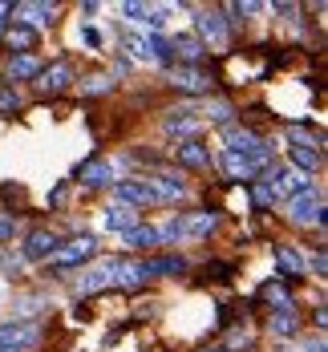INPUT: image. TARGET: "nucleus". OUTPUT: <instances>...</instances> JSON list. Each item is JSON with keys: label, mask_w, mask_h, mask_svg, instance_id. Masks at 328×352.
Returning <instances> with one entry per match:
<instances>
[{"label": "nucleus", "mask_w": 328, "mask_h": 352, "mask_svg": "<svg viewBox=\"0 0 328 352\" xmlns=\"http://www.w3.org/2000/svg\"><path fill=\"white\" fill-rule=\"evenodd\" d=\"M227 154H243V158H259L272 162V146L259 138L248 126H227Z\"/></svg>", "instance_id": "obj_1"}, {"label": "nucleus", "mask_w": 328, "mask_h": 352, "mask_svg": "<svg viewBox=\"0 0 328 352\" xmlns=\"http://www.w3.org/2000/svg\"><path fill=\"white\" fill-rule=\"evenodd\" d=\"M195 29H199V45L203 49H227V16L219 8H203L195 16Z\"/></svg>", "instance_id": "obj_2"}, {"label": "nucleus", "mask_w": 328, "mask_h": 352, "mask_svg": "<svg viewBox=\"0 0 328 352\" xmlns=\"http://www.w3.org/2000/svg\"><path fill=\"white\" fill-rule=\"evenodd\" d=\"M118 263H122V259H102V263L85 267V272L77 276V292H81V296H94V292H102V287H113V283H118Z\"/></svg>", "instance_id": "obj_3"}, {"label": "nucleus", "mask_w": 328, "mask_h": 352, "mask_svg": "<svg viewBox=\"0 0 328 352\" xmlns=\"http://www.w3.org/2000/svg\"><path fill=\"white\" fill-rule=\"evenodd\" d=\"M41 340V324H29V320H12V324H0V349H33Z\"/></svg>", "instance_id": "obj_4"}, {"label": "nucleus", "mask_w": 328, "mask_h": 352, "mask_svg": "<svg viewBox=\"0 0 328 352\" xmlns=\"http://www.w3.org/2000/svg\"><path fill=\"white\" fill-rule=\"evenodd\" d=\"M292 223L300 227H325V199L316 190H304L292 199Z\"/></svg>", "instance_id": "obj_5"}, {"label": "nucleus", "mask_w": 328, "mask_h": 352, "mask_svg": "<svg viewBox=\"0 0 328 352\" xmlns=\"http://www.w3.org/2000/svg\"><path fill=\"white\" fill-rule=\"evenodd\" d=\"M94 251H98L94 235H81V239H73V243H61V247H57V255L49 259V267H53V272H69V267H77L81 259H89Z\"/></svg>", "instance_id": "obj_6"}, {"label": "nucleus", "mask_w": 328, "mask_h": 352, "mask_svg": "<svg viewBox=\"0 0 328 352\" xmlns=\"http://www.w3.org/2000/svg\"><path fill=\"white\" fill-rule=\"evenodd\" d=\"M171 85L175 89H186V94H207L215 85V77H211L207 65H179V69L171 73Z\"/></svg>", "instance_id": "obj_7"}, {"label": "nucleus", "mask_w": 328, "mask_h": 352, "mask_svg": "<svg viewBox=\"0 0 328 352\" xmlns=\"http://www.w3.org/2000/svg\"><path fill=\"white\" fill-rule=\"evenodd\" d=\"M219 166H223V175L235 178V182H255V175H259L267 162H259V158H243V154H227V150H223Z\"/></svg>", "instance_id": "obj_8"}, {"label": "nucleus", "mask_w": 328, "mask_h": 352, "mask_svg": "<svg viewBox=\"0 0 328 352\" xmlns=\"http://www.w3.org/2000/svg\"><path fill=\"white\" fill-rule=\"evenodd\" d=\"M146 186L154 190V199H158V203H179L182 195H186V178L171 175V170H158V175L150 178Z\"/></svg>", "instance_id": "obj_9"}, {"label": "nucleus", "mask_w": 328, "mask_h": 352, "mask_svg": "<svg viewBox=\"0 0 328 352\" xmlns=\"http://www.w3.org/2000/svg\"><path fill=\"white\" fill-rule=\"evenodd\" d=\"M263 182L272 186V195H276V199H280V195H292V199H296V195L312 190V182L300 175V170H272V175L263 178Z\"/></svg>", "instance_id": "obj_10"}, {"label": "nucleus", "mask_w": 328, "mask_h": 352, "mask_svg": "<svg viewBox=\"0 0 328 352\" xmlns=\"http://www.w3.org/2000/svg\"><path fill=\"white\" fill-rule=\"evenodd\" d=\"M57 247H61V239H57L53 231H45V227H41V231H33V235L25 239L21 251H25V259H33V263H41V259L49 263V259L57 255Z\"/></svg>", "instance_id": "obj_11"}, {"label": "nucleus", "mask_w": 328, "mask_h": 352, "mask_svg": "<svg viewBox=\"0 0 328 352\" xmlns=\"http://www.w3.org/2000/svg\"><path fill=\"white\" fill-rule=\"evenodd\" d=\"M12 12H17V25H53L57 21V4H45V0L12 4Z\"/></svg>", "instance_id": "obj_12"}, {"label": "nucleus", "mask_w": 328, "mask_h": 352, "mask_svg": "<svg viewBox=\"0 0 328 352\" xmlns=\"http://www.w3.org/2000/svg\"><path fill=\"white\" fill-rule=\"evenodd\" d=\"M69 81H73V69L65 61H57V65H49V69L36 73V89H41V94H61V89H69Z\"/></svg>", "instance_id": "obj_13"}, {"label": "nucleus", "mask_w": 328, "mask_h": 352, "mask_svg": "<svg viewBox=\"0 0 328 352\" xmlns=\"http://www.w3.org/2000/svg\"><path fill=\"white\" fill-rule=\"evenodd\" d=\"M113 199H118V203H126V207H134V211L146 207V203H158V199H154V190L146 186V178H142V182H118V186H113Z\"/></svg>", "instance_id": "obj_14"}, {"label": "nucleus", "mask_w": 328, "mask_h": 352, "mask_svg": "<svg viewBox=\"0 0 328 352\" xmlns=\"http://www.w3.org/2000/svg\"><path fill=\"white\" fill-rule=\"evenodd\" d=\"M171 53H179V65H203V57H207V49L199 45V36H175Z\"/></svg>", "instance_id": "obj_15"}, {"label": "nucleus", "mask_w": 328, "mask_h": 352, "mask_svg": "<svg viewBox=\"0 0 328 352\" xmlns=\"http://www.w3.org/2000/svg\"><path fill=\"white\" fill-rule=\"evenodd\" d=\"M288 154H292V162L300 166V175L308 178L316 166H320V146H308V142H292L288 146Z\"/></svg>", "instance_id": "obj_16"}, {"label": "nucleus", "mask_w": 328, "mask_h": 352, "mask_svg": "<svg viewBox=\"0 0 328 352\" xmlns=\"http://www.w3.org/2000/svg\"><path fill=\"white\" fill-rule=\"evenodd\" d=\"M146 276H182L186 272V259L182 255H158V259H142Z\"/></svg>", "instance_id": "obj_17"}, {"label": "nucleus", "mask_w": 328, "mask_h": 352, "mask_svg": "<svg viewBox=\"0 0 328 352\" xmlns=\"http://www.w3.org/2000/svg\"><path fill=\"white\" fill-rule=\"evenodd\" d=\"M106 227L109 231H134V227H138V211L126 207V203H113L106 211Z\"/></svg>", "instance_id": "obj_18"}, {"label": "nucleus", "mask_w": 328, "mask_h": 352, "mask_svg": "<svg viewBox=\"0 0 328 352\" xmlns=\"http://www.w3.org/2000/svg\"><path fill=\"white\" fill-rule=\"evenodd\" d=\"M276 267L284 272V280H296V276H304V259L292 251L288 243H276Z\"/></svg>", "instance_id": "obj_19"}, {"label": "nucleus", "mask_w": 328, "mask_h": 352, "mask_svg": "<svg viewBox=\"0 0 328 352\" xmlns=\"http://www.w3.org/2000/svg\"><path fill=\"white\" fill-rule=\"evenodd\" d=\"M41 69H45V65L36 61L33 53H17V57H12V65H8V77H12V81H33Z\"/></svg>", "instance_id": "obj_20"}, {"label": "nucleus", "mask_w": 328, "mask_h": 352, "mask_svg": "<svg viewBox=\"0 0 328 352\" xmlns=\"http://www.w3.org/2000/svg\"><path fill=\"white\" fill-rule=\"evenodd\" d=\"M175 158H179L182 166H207V162H211V154H207V150H203L195 138L179 142V146H175Z\"/></svg>", "instance_id": "obj_21"}, {"label": "nucleus", "mask_w": 328, "mask_h": 352, "mask_svg": "<svg viewBox=\"0 0 328 352\" xmlns=\"http://www.w3.org/2000/svg\"><path fill=\"white\" fill-rule=\"evenodd\" d=\"M77 178H81L85 186H109V182H113V166H109V162H85V166L77 170Z\"/></svg>", "instance_id": "obj_22"}, {"label": "nucleus", "mask_w": 328, "mask_h": 352, "mask_svg": "<svg viewBox=\"0 0 328 352\" xmlns=\"http://www.w3.org/2000/svg\"><path fill=\"white\" fill-rule=\"evenodd\" d=\"M259 296H263V300H267V304H272V308H276V312H288V308H296V300H292V292L288 287H284V283H263V292H259Z\"/></svg>", "instance_id": "obj_23"}, {"label": "nucleus", "mask_w": 328, "mask_h": 352, "mask_svg": "<svg viewBox=\"0 0 328 352\" xmlns=\"http://www.w3.org/2000/svg\"><path fill=\"white\" fill-rule=\"evenodd\" d=\"M150 280L142 267V259H130V263H118V283H126V287H142Z\"/></svg>", "instance_id": "obj_24"}, {"label": "nucleus", "mask_w": 328, "mask_h": 352, "mask_svg": "<svg viewBox=\"0 0 328 352\" xmlns=\"http://www.w3.org/2000/svg\"><path fill=\"white\" fill-rule=\"evenodd\" d=\"M215 231V214H195L186 219V239H207Z\"/></svg>", "instance_id": "obj_25"}, {"label": "nucleus", "mask_w": 328, "mask_h": 352, "mask_svg": "<svg viewBox=\"0 0 328 352\" xmlns=\"http://www.w3.org/2000/svg\"><path fill=\"white\" fill-rule=\"evenodd\" d=\"M8 45L21 49V53H29V49L36 45V33L29 29V25H12V29H8Z\"/></svg>", "instance_id": "obj_26"}, {"label": "nucleus", "mask_w": 328, "mask_h": 352, "mask_svg": "<svg viewBox=\"0 0 328 352\" xmlns=\"http://www.w3.org/2000/svg\"><path fill=\"white\" fill-rule=\"evenodd\" d=\"M126 243L134 247V251H142V247H154V243H158V231H154V227H142V223H138L134 231H126Z\"/></svg>", "instance_id": "obj_27"}, {"label": "nucleus", "mask_w": 328, "mask_h": 352, "mask_svg": "<svg viewBox=\"0 0 328 352\" xmlns=\"http://www.w3.org/2000/svg\"><path fill=\"white\" fill-rule=\"evenodd\" d=\"M207 122H211V126H231V122H235V106H231V102H211V106H207Z\"/></svg>", "instance_id": "obj_28"}, {"label": "nucleus", "mask_w": 328, "mask_h": 352, "mask_svg": "<svg viewBox=\"0 0 328 352\" xmlns=\"http://www.w3.org/2000/svg\"><path fill=\"white\" fill-rule=\"evenodd\" d=\"M296 328H300L296 308H288V312H276V316H272V332H276V336H292Z\"/></svg>", "instance_id": "obj_29"}, {"label": "nucleus", "mask_w": 328, "mask_h": 352, "mask_svg": "<svg viewBox=\"0 0 328 352\" xmlns=\"http://www.w3.org/2000/svg\"><path fill=\"white\" fill-rule=\"evenodd\" d=\"M158 231V243H179V239H186V219H171L166 227H154Z\"/></svg>", "instance_id": "obj_30"}, {"label": "nucleus", "mask_w": 328, "mask_h": 352, "mask_svg": "<svg viewBox=\"0 0 328 352\" xmlns=\"http://www.w3.org/2000/svg\"><path fill=\"white\" fill-rule=\"evenodd\" d=\"M175 113H179V118H166V134H195V130H199V122L186 118L190 109H175Z\"/></svg>", "instance_id": "obj_31"}, {"label": "nucleus", "mask_w": 328, "mask_h": 352, "mask_svg": "<svg viewBox=\"0 0 328 352\" xmlns=\"http://www.w3.org/2000/svg\"><path fill=\"white\" fill-rule=\"evenodd\" d=\"M126 49H130V57H134V61H146V65L154 61V53H150L146 36H130V41H126Z\"/></svg>", "instance_id": "obj_32"}, {"label": "nucleus", "mask_w": 328, "mask_h": 352, "mask_svg": "<svg viewBox=\"0 0 328 352\" xmlns=\"http://www.w3.org/2000/svg\"><path fill=\"white\" fill-rule=\"evenodd\" d=\"M252 195H255V207H272V203H276V195H272V186H267L263 178H255Z\"/></svg>", "instance_id": "obj_33"}, {"label": "nucleus", "mask_w": 328, "mask_h": 352, "mask_svg": "<svg viewBox=\"0 0 328 352\" xmlns=\"http://www.w3.org/2000/svg\"><path fill=\"white\" fill-rule=\"evenodd\" d=\"M17 235V219L12 214H0V243H8Z\"/></svg>", "instance_id": "obj_34"}, {"label": "nucleus", "mask_w": 328, "mask_h": 352, "mask_svg": "<svg viewBox=\"0 0 328 352\" xmlns=\"http://www.w3.org/2000/svg\"><path fill=\"white\" fill-rule=\"evenodd\" d=\"M109 85H113L109 77H89V81H85V94H106Z\"/></svg>", "instance_id": "obj_35"}, {"label": "nucleus", "mask_w": 328, "mask_h": 352, "mask_svg": "<svg viewBox=\"0 0 328 352\" xmlns=\"http://www.w3.org/2000/svg\"><path fill=\"white\" fill-rule=\"evenodd\" d=\"M235 272V263H207V276H215V280H227Z\"/></svg>", "instance_id": "obj_36"}, {"label": "nucleus", "mask_w": 328, "mask_h": 352, "mask_svg": "<svg viewBox=\"0 0 328 352\" xmlns=\"http://www.w3.org/2000/svg\"><path fill=\"white\" fill-rule=\"evenodd\" d=\"M122 12H126L130 21H146V4H122Z\"/></svg>", "instance_id": "obj_37"}, {"label": "nucleus", "mask_w": 328, "mask_h": 352, "mask_svg": "<svg viewBox=\"0 0 328 352\" xmlns=\"http://www.w3.org/2000/svg\"><path fill=\"white\" fill-rule=\"evenodd\" d=\"M12 109H17V94L0 89V113H12Z\"/></svg>", "instance_id": "obj_38"}, {"label": "nucleus", "mask_w": 328, "mask_h": 352, "mask_svg": "<svg viewBox=\"0 0 328 352\" xmlns=\"http://www.w3.org/2000/svg\"><path fill=\"white\" fill-rule=\"evenodd\" d=\"M312 272H316V276H325V272H328V263H325V247H320V251L312 255Z\"/></svg>", "instance_id": "obj_39"}, {"label": "nucleus", "mask_w": 328, "mask_h": 352, "mask_svg": "<svg viewBox=\"0 0 328 352\" xmlns=\"http://www.w3.org/2000/svg\"><path fill=\"white\" fill-rule=\"evenodd\" d=\"M81 41H85L89 49H98V45H102V36H98V29H81Z\"/></svg>", "instance_id": "obj_40"}, {"label": "nucleus", "mask_w": 328, "mask_h": 352, "mask_svg": "<svg viewBox=\"0 0 328 352\" xmlns=\"http://www.w3.org/2000/svg\"><path fill=\"white\" fill-rule=\"evenodd\" d=\"M304 352H325V336H316L312 344H304Z\"/></svg>", "instance_id": "obj_41"}, {"label": "nucleus", "mask_w": 328, "mask_h": 352, "mask_svg": "<svg viewBox=\"0 0 328 352\" xmlns=\"http://www.w3.org/2000/svg\"><path fill=\"white\" fill-rule=\"evenodd\" d=\"M8 12H12V4H0V29H4V21H8Z\"/></svg>", "instance_id": "obj_42"}, {"label": "nucleus", "mask_w": 328, "mask_h": 352, "mask_svg": "<svg viewBox=\"0 0 328 352\" xmlns=\"http://www.w3.org/2000/svg\"><path fill=\"white\" fill-rule=\"evenodd\" d=\"M203 352H227V349H219V344H211V349H203Z\"/></svg>", "instance_id": "obj_43"}, {"label": "nucleus", "mask_w": 328, "mask_h": 352, "mask_svg": "<svg viewBox=\"0 0 328 352\" xmlns=\"http://www.w3.org/2000/svg\"><path fill=\"white\" fill-rule=\"evenodd\" d=\"M0 352H17V349H0Z\"/></svg>", "instance_id": "obj_44"}]
</instances>
